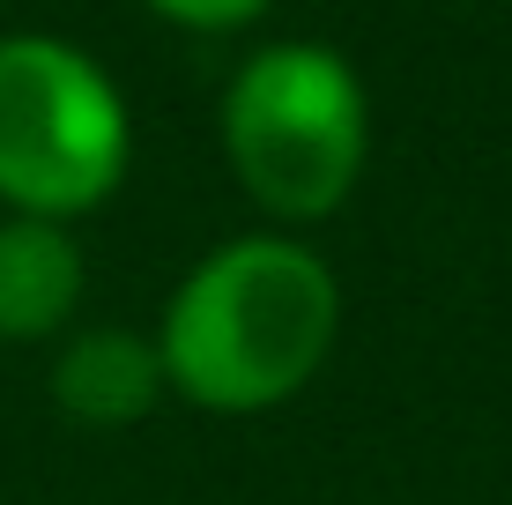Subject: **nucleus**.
<instances>
[{
    "instance_id": "6",
    "label": "nucleus",
    "mask_w": 512,
    "mask_h": 505,
    "mask_svg": "<svg viewBox=\"0 0 512 505\" xmlns=\"http://www.w3.org/2000/svg\"><path fill=\"white\" fill-rule=\"evenodd\" d=\"M149 15H164V23L179 30H201V38H223V30H253L260 15L275 8V0H141Z\"/></svg>"
},
{
    "instance_id": "5",
    "label": "nucleus",
    "mask_w": 512,
    "mask_h": 505,
    "mask_svg": "<svg viewBox=\"0 0 512 505\" xmlns=\"http://www.w3.org/2000/svg\"><path fill=\"white\" fill-rule=\"evenodd\" d=\"M90 268H82L75 223L0 216V342H60L82 312Z\"/></svg>"
},
{
    "instance_id": "1",
    "label": "nucleus",
    "mask_w": 512,
    "mask_h": 505,
    "mask_svg": "<svg viewBox=\"0 0 512 505\" xmlns=\"http://www.w3.org/2000/svg\"><path fill=\"white\" fill-rule=\"evenodd\" d=\"M342 335V283L297 231H245L179 275L156 357L164 387L208 416H268L320 379Z\"/></svg>"
},
{
    "instance_id": "3",
    "label": "nucleus",
    "mask_w": 512,
    "mask_h": 505,
    "mask_svg": "<svg viewBox=\"0 0 512 505\" xmlns=\"http://www.w3.org/2000/svg\"><path fill=\"white\" fill-rule=\"evenodd\" d=\"M134 164V112L82 45L15 30L0 38V208L82 223Z\"/></svg>"
},
{
    "instance_id": "4",
    "label": "nucleus",
    "mask_w": 512,
    "mask_h": 505,
    "mask_svg": "<svg viewBox=\"0 0 512 505\" xmlns=\"http://www.w3.org/2000/svg\"><path fill=\"white\" fill-rule=\"evenodd\" d=\"M45 387L60 416H75L90 431H127L171 394L156 335H141V327H67Z\"/></svg>"
},
{
    "instance_id": "2",
    "label": "nucleus",
    "mask_w": 512,
    "mask_h": 505,
    "mask_svg": "<svg viewBox=\"0 0 512 505\" xmlns=\"http://www.w3.org/2000/svg\"><path fill=\"white\" fill-rule=\"evenodd\" d=\"M223 164L275 231L327 223L372 156L364 75L320 38H275L223 82Z\"/></svg>"
}]
</instances>
